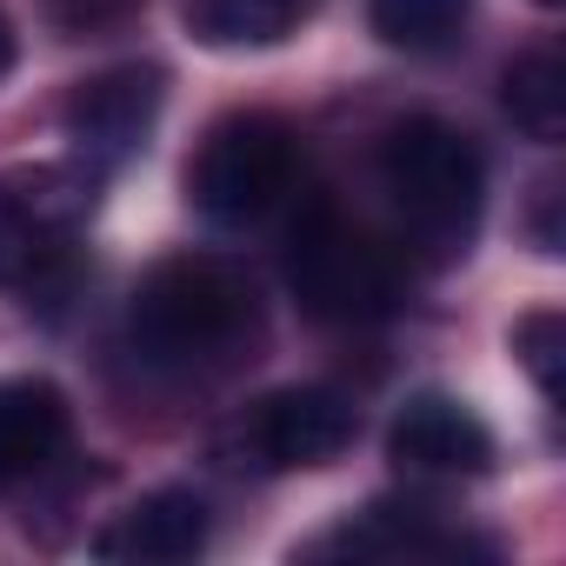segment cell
Here are the masks:
<instances>
[{
	"mask_svg": "<svg viewBox=\"0 0 566 566\" xmlns=\"http://www.w3.org/2000/svg\"><path fill=\"white\" fill-rule=\"evenodd\" d=\"M127 327H134V347L167 367L233 360L260 334V301L240 266L213 253H174L140 280Z\"/></svg>",
	"mask_w": 566,
	"mask_h": 566,
	"instance_id": "cell-1",
	"label": "cell"
},
{
	"mask_svg": "<svg viewBox=\"0 0 566 566\" xmlns=\"http://www.w3.org/2000/svg\"><path fill=\"white\" fill-rule=\"evenodd\" d=\"M380 187L394 193L400 220L433 240V247H460L480 220V200H486V167L473 154V140L433 114L420 120H400L387 140H380Z\"/></svg>",
	"mask_w": 566,
	"mask_h": 566,
	"instance_id": "cell-2",
	"label": "cell"
},
{
	"mask_svg": "<svg viewBox=\"0 0 566 566\" xmlns=\"http://www.w3.org/2000/svg\"><path fill=\"white\" fill-rule=\"evenodd\" d=\"M294 174H301V147L287 120L227 114L220 127H207L200 154L187 160V200L213 227H253L294 193Z\"/></svg>",
	"mask_w": 566,
	"mask_h": 566,
	"instance_id": "cell-3",
	"label": "cell"
},
{
	"mask_svg": "<svg viewBox=\"0 0 566 566\" xmlns=\"http://www.w3.org/2000/svg\"><path fill=\"white\" fill-rule=\"evenodd\" d=\"M287 273H294V294L314 321H334V327H360V321H380L394 314L400 301V273L387 260V247H374L354 220L340 213H307L301 233H294V253H287Z\"/></svg>",
	"mask_w": 566,
	"mask_h": 566,
	"instance_id": "cell-4",
	"label": "cell"
},
{
	"mask_svg": "<svg viewBox=\"0 0 566 566\" xmlns=\"http://www.w3.org/2000/svg\"><path fill=\"white\" fill-rule=\"evenodd\" d=\"M94 207V180L74 167L0 174V287H34L67 253Z\"/></svg>",
	"mask_w": 566,
	"mask_h": 566,
	"instance_id": "cell-5",
	"label": "cell"
},
{
	"mask_svg": "<svg viewBox=\"0 0 566 566\" xmlns=\"http://www.w3.org/2000/svg\"><path fill=\"white\" fill-rule=\"evenodd\" d=\"M360 413L347 394L334 387H280L266 400L247 407L240 420V460H253L260 473H301V467H327L354 447Z\"/></svg>",
	"mask_w": 566,
	"mask_h": 566,
	"instance_id": "cell-6",
	"label": "cell"
},
{
	"mask_svg": "<svg viewBox=\"0 0 566 566\" xmlns=\"http://www.w3.org/2000/svg\"><path fill=\"white\" fill-rule=\"evenodd\" d=\"M160 101H167V74L160 67H114V74L81 81L61 120H67V140H74L81 160L120 167L127 154L147 147V134L160 120Z\"/></svg>",
	"mask_w": 566,
	"mask_h": 566,
	"instance_id": "cell-7",
	"label": "cell"
},
{
	"mask_svg": "<svg viewBox=\"0 0 566 566\" xmlns=\"http://www.w3.org/2000/svg\"><path fill=\"white\" fill-rule=\"evenodd\" d=\"M200 546H207V500L187 493V486H160V493L134 500L94 539V553L101 559H120V566H180Z\"/></svg>",
	"mask_w": 566,
	"mask_h": 566,
	"instance_id": "cell-8",
	"label": "cell"
},
{
	"mask_svg": "<svg viewBox=\"0 0 566 566\" xmlns=\"http://www.w3.org/2000/svg\"><path fill=\"white\" fill-rule=\"evenodd\" d=\"M394 460L413 467V473H486L493 467V433L460 400L420 394L394 420Z\"/></svg>",
	"mask_w": 566,
	"mask_h": 566,
	"instance_id": "cell-9",
	"label": "cell"
},
{
	"mask_svg": "<svg viewBox=\"0 0 566 566\" xmlns=\"http://www.w3.org/2000/svg\"><path fill=\"white\" fill-rule=\"evenodd\" d=\"M67 447V400L48 380H0V486L34 480Z\"/></svg>",
	"mask_w": 566,
	"mask_h": 566,
	"instance_id": "cell-10",
	"label": "cell"
},
{
	"mask_svg": "<svg viewBox=\"0 0 566 566\" xmlns=\"http://www.w3.org/2000/svg\"><path fill=\"white\" fill-rule=\"evenodd\" d=\"M180 14L200 48L233 54V48H273V41L301 34L314 0H180Z\"/></svg>",
	"mask_w": 566,
	"mask_h": 566,
	"instance_id": "cell-11",
	"label": "cell"
},
{
	"mask_svg": "<svg viewBox=\"0 0 566 566\" xmlns=\"http://www.w3.org/2000/svg\"><path fill=\"white\" fill-rule=\"evenodd\" d=\"M327 546L334 553H374V559H453V553H473V539L440 533L427 520V506H367V520L334 533Z\"/></svg>",
	"mask_w": 566,
	"mask_h": 566,
	"instance_id": "cell-12",
	"label": "cell"
},
{
	"mask_svg": "<svg viewBox=\"0 0 566 566\" xmlns=\"http://www.w3.org/2000/svg\"><path fill=\"white\" fill-rule=\"evenodd\" d=\"M506 114H513V127L520 134H533V140H559L566 134V67H559V54H520L513 67H506Z\"/></svg>",
	"mask_w": 566,
	"mask_h": 566,
	"instance_id": "cell-13",
	"label": "cell"
},
{
	"mask_svg": "<svg viewBox=\"0 0 566 566\" xmlns=\"http://www.w3.org/2000/svg\"><path fill=\"white\" fill-rule=\"evenodd\" d=\"M473 14V0H367V21L387 48H407V54H427V48H447Z\"/></svg>",
	"mask_w": 566,
	"mask_h": 566,
	"instance_id": "cell-14",
	"label": "cell"
},
{
	"mask_svg": "<svg viewBox=\"0 0 566 566\" xmlns=\"http://www.w3.org/2000/svg\"><path fill=\"white\" fill-rule=\"evenodd\" d=\"M513 354L526 360L533 387H539L546 400H559V354H566V327H559V314H526V321L513 327Z\"/></svg>",
	"mask_w": 566,
	"mask_h": 566,
	"instance_id": "cell-15",
	"label": "cell"
},
{
	"mask_svg": "<svg viewBox=\"0 0 566 566\" xmlns=\"http://www.w3.org/2000/svg\"><path fill=\"white\" fill-rule=\"evenodd\" d=\"M140 14V0H48V21L61 34H114Z\"/></svg>",
	"mask_w": 566,
	"mask_h": 566,
	"instance_id": "cell-16",
	"label": "cell"
},
{
	"mask_svg": "<svg viewBox=\"0 0 566 566\" xmlns=\"http://www.w3.org/2000/svg\"><path fill=\"white\" fill-rule=\"evenodd\" d=\"M8 67H14V21L0 14V81H8Z\"/></svg>",
	"mask_w": 566,
	"mask_h": 566,
	"instance_id": "cell-17",
	"label": "cell"
},
{
	"mask_svg": "<svg viewBox=\"0 0 566 566\" xmlns=\"http://www.w3.org/2000/svg\"><path fill=\"white\" fill-rule=\"evenodd\" d=\"M539 8H559V0H539Z\"/></svg>",
	"mask_w": 566,
	"mask_h": 566,
	"instance_id": "cell-18",
	"label": "cell"
}]
</instances>
